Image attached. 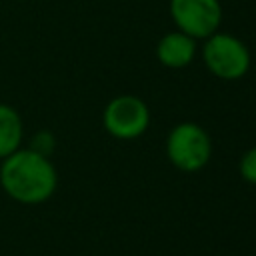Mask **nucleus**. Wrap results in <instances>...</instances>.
Masks as SVG:
<instances>
[{
  "instance_id": "nucleus-2",
  "label": "nucleus",
  "mask_w": 256,
  "mask_h": 256,
  "mask_svg": "<svg viewBox=\"0 0 256 256\" xmlns=\"http://www.w3.org/2000/svg\"><path fill=\"white\" fill-rule=\"evenodd\" d=\"M202 62L208 72L220 80H238L250 70V50L248 46L230 32L216 30L202 44Z\"/></svg>"
},
{
  "instance_id": "nucleus-6",
  "label": "nucleus",
  "mask_w": 256,
  "mask_h": 256,
  "mask_svg": "<svg viewBox=\"0 0 256 256\" xmlns=\"http://www.w3.org/2000/svg\"><path fill=\"white\" fill-rule=\"evenodd\" d=\"M196 56V40L180 30L164 34L156 44V58L166 68H186Z\"/></svg>"
},
{
  "instance_id": "nucleus-4",
  "label": "nucleus",
  "mask_w": 256,
  "mask_h": 256,
  "mask_svg": "<svg viewBox=\"0 0 256 256\" xmlns=\"http://www.w3.org/2000/svg\"><path fill=\"white\" fill-rule=\"evenodd\" d=\"M102 124L118 140H136L150 126L148 104L134 94H120L104 106Z\"/></svg>"
},
{
  "instance_id": "nucleus-3",
  "label": "nucleus",
  "mask_w": 256,
  "mask_h": 256,
  "mask_svg": "<svg viewBox=\"0 0 256 256\" xmlns=\"http://www.w3.org/2000/svg\"><path fill=\"white\" fill-rule=\"evenodd\" d=\"M166 156L182 172L202 170L212 156V140L196 122H180L166 136Z\"/></svg>"
},
{
  "instance_id": "nucleus-8",
  "label": "nucleus",
  "mask_w": 256,
  "mask_h": 256,
  "mask_svg": "<svg viewBox=\"0 0 256 256\" xmlns=\"http://www.w3.org/2000/svg\"><path fill=\"white\" fill-rule=\"evenodd\" d=\"M238 172L242 176V180H246L248 184H256V146L248 148L240 162H238Z\"/></svg>"
},
{
  "instance_id": "nucleus-7",
  "label": "nucleus",
  "mask_w": 256,
  "mask_h": 256,
  "mask_svg": "<svg viewBox=\"0 0 256 256\" xmlns=\"http://www.w3.org/2000/svg\"><path fill=\"white\" fill-rule=\"evenodd\" d=\"M22 132L24 128L18 112L8 104H0V158H6L20 148Z\"/></svg>"
},
{
  "instance_id": "nucleus-5",
  "label": "nucleus",
  "mask_w": 256,
  "mask_h": 256,
  "mask_svg": "<svg viewBox=\"0 0 256 256\" xmlns=\"http://www.w3.org/2000/svg\"><path fill=\"white\" fill-rule=\"evenodd\" d=\"M168 10L176 30L194 40L208 38L222 24L220 0H170Z\"/></svg>"
},
{
  "instance_id": "nucleus-1",
  "label": "nucleus",
  "mask_w": 256,
  "mask_h": 256,
  "mask_svg": "<svg viewBox=\"0 0 256 256\" xmlns=\"http://www.w3.org/2000/svg\"><path fill=\"white\" fill-rule=\"evenodd\" d=\"M0 184L14 200L22 204H40L54 194L58 174L46 154L32 148H18L4 158L0 168Z\"/></svg>"
}]
</instances>
